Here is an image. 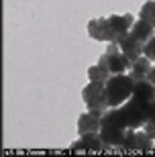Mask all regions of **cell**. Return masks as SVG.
<instances>
[{
  "label": "cell",
  "instance_id": "cell-7",
  "mask_svg": "<svg viewBox=\"0 0 155 157\" xmlns=\"http://www.w3.org/2000/svg\"><path fill=\"white\" fill-rule=\"evenodd\" d=\"M100 124H102V112L88 110L78 118V133H100Z\"/></svg>",
  "mask_w": 155,
  "mask_h": 157
},
{
  "label": "cell",
  "instance_id": "cell-18",
  "mask_svg": "<svg viewBox=\"0 0 155 157\" xmlns=\"http://www.w3.org/2000/svg\"><path fill=\"white\" fill-rule=\"evenodd\" d=\"M147 80H149L151 84H153V86H155V65H153V67H151V71H149V76H147Z\"/></svg>",
  "mask_w": 155,
  "mask_h": 157
},
{
  "label": "cell",
  "instance_id": "cell-10",
  "mask_svg": "<svg viewBox=\"0 0 155 157\" xmlns=\"http://www.w3.org/2000/svg\"><path fill=\"white\" fill-rule=\"evenodd\" d=\"M151 59L147 57V55H141L139 59H135L131 63V78L135 82H143L147 80V76H149V71H151Z\"/></svg>",
  "mask_w": 155,
  "mask_h": 157
},
{
  "label": "cell",
  "instance_id": "cell-4",
  "mask_svg": "<svg viewBox=\"0 0 155 157\" xmlns=\"http://www.w3.org/2000/svg\"><path fill=\"white\" fill-rule=\"evenodd\" d=\"M135 18L133 14H112L106 17V25H108V43H118L122 37L131 31Z\"/></svg>",
  "mask_w": 155,
  "mask_h": 157
},
{
  "label": "cell",
  "instance_id": "cell-14",
  "mask_svg": "<svg viewBox=\"0 0 155 157\" xmlns=\"http://www.w3.org/2000/svg\"><path fill=\"white\" fill-rule=\"evenodd\" d=\"M112 76L104 65H92L90 70H88V78H90V82H102V84H106V80Z\"/></svg>",
  "mask_w": 155,
  "mask_h": 157
},
{
  "label": "cell",
  "instance_id": "cell-15",
  "mask_svg": "<svg viewBox=\"0 0 155 157\" xmlns=\"http://www.w3.org/2000/svg\"><path fill=\"white\" fill-rule=\"evenodd\" d=\"M139 18H143L147 23H151L155 27V0H149L141 6V12H139Z\"/></svg>",
  "mask_w": 155,
  "mask_h": 157
},
{
  "label": "cell",
  "instance_id": "cell-6",
  "mask_svg": "<svg viewBox=\"0 0 155 157\" xmlns=\"http://www.w3.org/2000/svg\"><path fill=\"white\" fill-rule=\"evenodd\" d=\"M118 47H121V51L125 53L129 59H131V63H133L135 59H139L141 55H143L145 43H141V41H139L137 37L133 35L131 31H129V33H126V35L122 37L121 41H118Z\"/></svg>",
  "mask_w": 155,
  "mask_h": 157
},
{
  "label": "cell",
  "instance_id": "cell-16",
  "mask_svg": "<svg viewBox=\"0 0 155 157\" xmlns=\"http://www.w3.org/2000/svg\"><path fill=\"white\" fill-rule=\"evenodd\" d=\"M143 55H147V57H149L151 61H155V37H151V39L147 41V43H145Z\"/></svg>",
  "mask_w": 155,
  "mask_h": 157
},
{
  "label": "cell",
  "instance_id": "cell-2",
  "mask_svg": "<svg viewBox=\"0 0 155 157\" xmlns=\"http://www.w3.org/2000/svg\"><path fill=\"white\" fill-rule=\"evenodd\" d=\"M82 98L86 102L88 110L106 112L110 108L108 94H106V84H102V82H90V84L82 90Z\"/></svg>",
  "mask_w": 155,
  "mask_h": 157
},
{
  "label": "cell",
  "instance_id": "cell-3",
  "mask_svg": "<svg viewBox=\"0 0 155 157\" xmlns=\"http://www.w3.org/2000/svg\"><path fill=\"white\" fill-rule=\"evenodd\" d=\"M98 63L104 65L112 76L114 74H125V70H131V59L121 51L118 43H108L106 51H104V55L100 57Z\"/></svg>",
  "mask_w": 155,
  "mask_h": 157
},
{
  "label": "cell",
  "instance_id": "cell-11",
  "mask_svg": "<svg viewBox=\"0 0 155 157\" xmlns=\"http://www.w3.org/2000/svg\"><path fill=\"white\" fill-rule=\"evenodd\" d=\"M131 33L135 37H137L141 43H147V41L151 39V37H155V27L151 23H147V21H143V18H139V21H135L131 27Z\"/></svg>",
  "mask_w": 155,
  "mask_h": 157
},
{
  "label": "cell",
  "instance_id": "cell-5",
  "mask_svg": "<svg viewBox=\"0 0 155 157\" xmlns=\"http://www.w3.org/2000/svg\"><path fill=\"white\" fill-rule=\"evenodd\" d=\"M153 137L145 133V131H135V128H129L125 137V145L122 149H131V151H151L153 147Z\"/></svg>",
  "mask_w": 155,
  "mask_h": 157
},
{
  "label": "cell",
  "instance_id": "cell-8",
  "mask_svg": "<svg viewBox=\"0 0 155 157\" xmlns=\"http://www.w3.org/2000/svg\"><path fill=\"white\" fill-rule=\"evenodd\" d=\"M104 141L100 137V133H84L80 135V141H76L72 145V151H102Z\"/></svg>",
  "mask_w": 155,
  "mask_h": 157
},
{
  "label": "cell",
  "instance_id": "cell-13",
  "mask_svg": "<svg viewBox=\"0 0 155 157\" xmlns=\"http://www.w3.org/2000/svg\"><path fill=\"white\" fill-rule=\"evenodd\" d=\"M153 96H155V86L149 80L135 82V90H133L131 98H135V100H151Z\"/></svg>",
  "mask_w": 155,
  "mask_h": 157
},
{
  "label": "cell",
  "instance_id": "cell-1",
  "mask_svg": "<svg viewBox=\"0 0 155 157\" xmlns=\"http://www.w3.org/2000/svg\"><path fill=\"white\" fill-rule=\"evenodd\" d=\"M133 90H135V80L125 74H114L106 80V94H108V104L110 108H118L131 100L133 96Z\"/></svg>",
  "mask_w": 155,
  "mask_h": 157
},
{
  "label": "cell",
  "instance_id": "cell-9",
  "mask_svg": "<svg viewBox=\"0 0 155 157\" xmlns=\"http://www.w3.org/2000/svg\"><path fill=\"white\" fill-rule=\"evenodd\" d=\"M129 128H100V137L104 141V147H122Z\"/></svg>",
  "mask_w": 155,
  "mask_h": 157
},
{
  "label": "cell",
  "instance_id": "cell-12",
  "mask_svg": "<svg viewBox=\"0 0 155 157\" xmlns=\"http://www.w3.org/2000/svg\"><path fill=\"white\" fill-rule=\"evenodd\" d=\"M88 35L96 41H108V25L106 18H94L88 23Z\"/></svg>",
  "mask_w": 155,
  "mask_h": 157
},
{
  "label": "cell",
  "instance_id": "cell-17",
  "mask_svg": "<svg viewBox=\"0 0 155 157\" xmlns=\"http://www.w3.org/2000/svg\"><path fill=\"white\" fill-rule=\"evenodd\" d=\"M143 128H145V133L149 135V137H153V139H155V117L151 118V121L147 122V124H145Z\"/></svg>",
  "mask_w": 155,
  "mask_h": 157
}]
</instances>
